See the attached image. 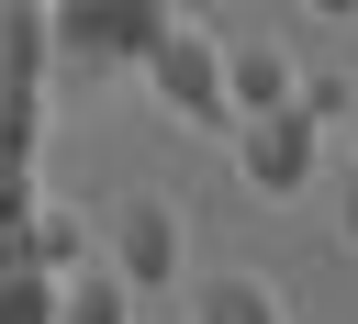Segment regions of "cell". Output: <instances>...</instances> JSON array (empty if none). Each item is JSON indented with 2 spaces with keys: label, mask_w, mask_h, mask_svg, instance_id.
Returning <instances> with one entry per match:
<instances>
[{
  "label": "cell",
  "mask_w": 358,
  "mask_h": 324,
  "mask_svg": "<svg viewBox=\"0 0 358 324\" xmlns=\"http://www.w3.org/2000/svg\"><path fill=\"white\" fill-rule=\"evenodd\" d=\"M134 67H145V89H157L168 123H190V134H235V89H224V34H213V22H179V11H168V34H157Z\"/></svg>",
  "instance_id": "6da1fadb"
},
{
  "label": "cell",
  "mask_w": 358,
  "mask_h": 324,
  "mask_svg": "<svg viewBox=\"0 0 358 324\" xmlns=\"http://www.w3.org/2000/svg\"><path fill=\"white\" fill-rule=\"evenodd\" d=\"M45 78H56L45 0H0V168H34V134H45Z\"/></svg>",
  "instance_id": "7a4b0ae2"
},
{
  "label": "cell",
  "mask_w": 358,
  "mask_h": 324,
  "mask_svg": "<svg viewBox=\"0 0 358 324\" xmlns=\"http://www.w3.org/2000/svg\"><path fill=\"white\" fill-rule=\"evenodd\" d=\"M168 34V0H45V45L56 67H134L145 45Z\"/></svg>",
  "instance_id": "3957f363"
},
{
  "label": "cell",
  "mask_w": 358,
  "mask_h": 324,
  "mask_svg": "<svg viewBox=\"0 0 358 324\" xmlns=\"http://www.w3.org/2000/svg\"><path fill=\"white\" fill-rule=\"evenodd\" d=\"M313 156H324V123H313L302 101L235 112V168H246V190H257V201H291V190L313 179Z\"/></svg>",
  "instance_id": "277c9868"
},
{
  "label": "cell",
  "mask_w": 358,
  "mask_h": 324,
  "mask_svg": "<svg viewBox=\"0 0 358 324\" xmlns=\"http://www.w3.org/2000/svg\"><path fill=\"white\" fill-rule=\"evenodd\" d=\"M112 268H123L134 290H168V279H179V212H168L157 190L112 201Z\"/></svg>",
  "instance_id": "5b68a950"
},
{
  "label": "cell",
  "mask_w": 358,
  "mask_h": 324,
  "mask_svg": "<svg viewBox=\"0 0 358 324\" xmlns=\"http://www.w3.org/2000/svg\"><path fill=\"white\" fill-rule=\"evenodd\" d=\"M56 324H134V279H123L112 257H78V268L56 279Z\"/></svg>",
  "instance_id": "8992f818"
},
{
  "label": "cell",
  "mask_w": 358,
  "mask_h": 324,
  "mask_svg": "<svg viewBox=\"0 0 358 324\" xmlns=\"http://www.w3.org/2000/svg\"><path fill=\"white\" fill-rule=\"evenodd\" d=\"M224 89H235V112H268V101L302 89V67H291L268 34H246V45H224Z\"/></svg>",
  "instance_id": "52a82bcc"
},
{
  "label": "cell",
  "mask_w": 358,
  "mask_h": 324,
  "mask_svg": "<svg viewBox=\"0 0 358 324\" xmlns=\"http://www.w3.org/2000/svg\"><path fill=\"white\" fill-rule=\"evenodd\" d=\"M190 324H291V313H280V290H268L257 268H213V279L190 290Z\"/></svg>",
  "instance_id": "ba28073f"
},
{
  "label": "cell",
  "mask_w": 358,
  "mask_h": 324,
  "mask_svg": "<svg viewBox=\"0 0 358 324\" xmlns=\"http://www.w3.org/2000/svg\"><path fill=\"white\" fill-rule=\"evenodd\" d=\"M22 257H34L45 279H67V268L90 257V223H78L67 201H34V235H22Z\"/></svg>",
  "instance_id": "9c48e42d"
},
{
  "label": "cell",
  "mask_w": 358,
  "mask_h": 324,
  "mask_svg": "<svg viewBox=\"0 0 358 324\" xmlns=\"http://www.w3.org/2000/svg\"><path fill=\"white\" fill-rule=\"evenodd\" d=\"M0 324H56V279L45 268H0Z\"/></svg>",
  "instance_id": "30bf717a"
},
{
  "label": "cell",
  "mask_w": 358,
  "mask_h": 324,
  "mask_svg": "<svg viewBox=\"0 0 358 324\" xmlns=\"http://www.w3.org/2000/svg\"><path fill=\"white\" fill-rule=\"evenodd\" d=\"M291 101H302V112H313V123H347V101H358V89H347V78H336V67H313V78H302V89H291Z\"/></svg>",
  "instance_id": "8fae6325"
},
{
  "label": "cell",
  "mask_w": 358,
  "mask_h": 324,
  "mask_svg": "<svg viewBox=\"0 0 358 324\" xmlns=\"http://www.w3.org/2000/svg\"><path fill=\"white\" fill-rule=\"evenodd\" d=\"M302 11H313V22H358V0H302Z\"/></svg>",
  "instance_id": "7c38bea8"
},
{
  "label": "cell",
  "mask_w": 358,
  "mask_h": 324,
  "mask_svg": "<svg viewBox=\"0 0 358 324\" xmlns=\"http://www.w3.org/2000/svg\"><path fill=\"white\" fill-rule=\"evenodd\" d=\"M336 235H347V246H358V179H347V212H336Z\"/></svg>",
  "instance_id": "4fadbf2b"
},
{
  "label": "cell",
  "mask_w": 358,
  "mask_h": 324,
  "mask_svg": "<svg viewBox=\"0 0 358 324\" xmlns=\"http://www.w3.org/2000/svg\"><path fill=\"white\" fill-rule=\"evenodd\" d=\"M347 145H358V101H347Z\"/></svg>",
  "instance_id": "5bb4252c"
}]
</instances>
